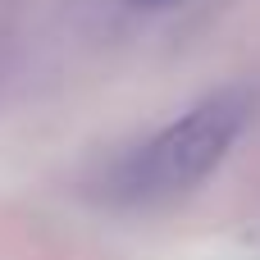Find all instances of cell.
Instances as JSON below:
<instances>
[{"label": "cell", "mask_w": 260, "mask_h": 260, "mask_svg": "<svg viewBox=\"0 0 260 260\" xmlns=\"http://www.w3.org/2000/svg\"><path fill=\"white\" fill-rule=\"evenodd\" d=\"M247 119H251L247 91L206 96L201 105L178 114L169 128L146 137L137 151H128L110 169L105 201H114V206H165V201L187 197L192 187H201L224 165V155L242 137Z\"/></svg>", "instance_id": "6da1fadb"}, {"label": "cell", "mask_w": 260, "mask_h": 260, "mask_svg": "<svg viewBox=\"0 0 260 260\" xmlns=\"http://www.w3.org/2000/svg\"><path fill=\"white\" fill-rule=\"evenodd\" d=\"M133 5H165V0H133Z\"/></svg>", "instance_id": "7a4b0ae2"}]
</instances>
